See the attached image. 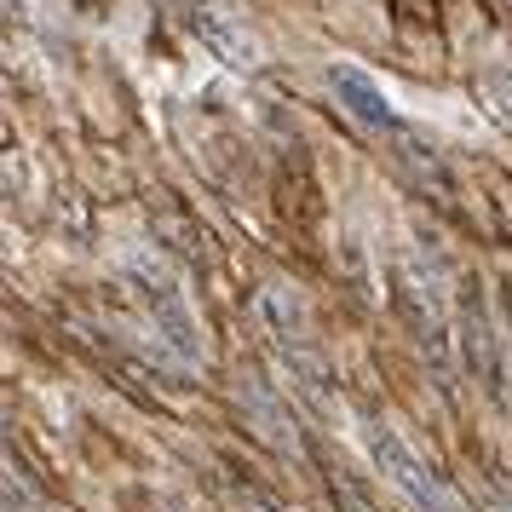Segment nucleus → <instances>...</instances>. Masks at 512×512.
<instances>
[{"mask_svg": "<svg viewBox=\"0 0 512 512\" xmlns=\"http://www.w3.org/2000/svg\"><path fill=\"white\" fill-rule=\"evenodd\" d=\"M501 512H512V507H501Z\"/></svg>", "mask_w": 512, "mask_h": 512, "instance_id": "obj_3", "label": "nucleus"}, {"mask_svg": "<svg viewBox=\"0 0 512 512\" xmlns=\"http://www.w3.org/2000/svg\"><path fill=\"white\" fill-rule=\"evenodd\" d=\"M328 87H334V98H340L363 127H374V133H397V127H403L397 110H392V98L380 93L357 64H328Z\"/></svg>", "mask_w": 512, "mask_h": 512, "instance_id": "obj_2", "label": "nucleus"}, {"mask_svg": "<svg viewBox=\"0 0 512 512\" xmlns=\"http://www.w3.org/2000/svg\"><path fill=\"white\" fill-rule=\"evenodd\" d=\"M363 443H369V461L380 466V478H386V484H392L415 512H461L455 507V495L432 478V466L420 461L386 420H363Z\"/></svg>", "mask_w": 512, "mask_h": 512, "instance_id": "obj_1", "label": "nucleus"}]
</instances>
